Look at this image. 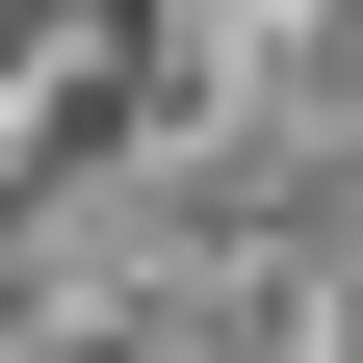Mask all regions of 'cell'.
<instances>
[{
    "instance_id": "cell-1",
    "label": "cell",
    "mask_w": 363,
    "mask_h": 363,
    "mask_svg": "<svg viewBox=\"0 0 363 363\" xmlns=\"http://www.w3.org/2000/svg\"><path fill=\"white\" fill-rule=\"evenodd\" d=\"M104 26H130V0H0V182L104 104Z\"/></svg>"
}]
</instances>
